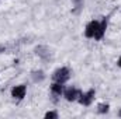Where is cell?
Wrapping results in <instances>:
<instances>
[{
    "label": "cell",
    "mask_w": 121,
    "mask_h": 119,
    "mask_svg": "<svg viewBox=\"0 0 121 119\" xmlns=\"http://www.w3.org/2000/svg\"><path fill=\"white\" fill-rule=\"evenodd\" d=\"M107 21H108V17H104L100 23L99 21H90L86 25V30H85L86 38H94L97 41L101 39L104 36L106 28H107Z\"/></svg>",
    "instance_id": "cell-1"
},
{
    "label": "cell",
    "mask_w": 121,
    "mask_h": 119,
    "mask_svg": "<svg viewBox=\"0 0 121 119\" xmlns=\"http://www.w3.org/2000/svg\"><path fill=\"white\" fill-rule=\"evenodd\" d=\"M69 76H70L69 69H68V67H60V69H58V70H55L52 79H54L55 83L63 84V83H66V81L69 80Z\"/></svg>",
    "instance_id": "cell-2"
},
{
    "label": "cell",
    "mask_w": 121,
    "mask_h": 119,
    "mask_svg": "<svg viewBox=\"0 0 121 119\" xmlns=\"http://www.w3.org/2000/svg\"><path fill=\"white\" fill-rule=\"evenodd\" d=\"M94 94H96L94 90H89L87 92L80 94L78 99H79V102H80L82 105H86V107H87V105H90L91 102H93V99H94Z\"/></svg>",
    "instance_id": "cell-3"
},
{
    "label": "cell",
    "mask_w": 121,
    "mask_h": 119,
    "mask_svg": "<svg viewBox=\"0 0 121 119\" xmlns=\"http://www.w3.org/2000/svg\"><path fill=\"white\" fill-rule=\"evenodd\" d=\"M79 95H80V91L78 88H75V87H69V88H66L63 91V97L68 101H76L79 98Z\"/></svg>",
    "instance_id": "cell-4"
},
{
    "label": "cell",
    "mask_w": 121,
    "mask_h": 119,
    "mask_svg": "<svg viewBox=\"0 0 121 119\" xmlns=\"http://www.w3.org/2000/svg\"><path fill=\"white\" fill-rule=\"evenodd\" d=\"M26 86H16V87H13L11 90V97L13 98H17V99H23L24 97H26Z\"/></svg>",
    "instance_id": "cell-5"
},
{
    "label": "cell",
    "mask_w": 121,
    "mask_h": 119,
    "mask_svg": "<svg viewBox=\"0 0 121 119\" xmlns=\"http://www.w3.org/2000/svg\"><path fill=\"white\" fill-rule=\"evenodd\" d=\"M51 91H52V95L55 97V101H56V97H60V94L63 92V86L54 81V84L51 86Z\"/></svg>",
    "instance_id": "cell-6"
},
{
    "label": "cell",
    "mask_w": 121,
    "mask_h": 119,
    "mask_svg": "<svg viewBox=\"0 0 121 119\" xmlns=\"http://www.w3.org/2000/svg\"><path fill=\"white\" fill-rule=\"evenodd\" d=\"M108 109H110L108 104H99V107H97V112L99 114H107Z\"/></svg>",
    "instance_id": "cell-7"
},
{
    "label": "cell",
    "mask_w": 121,
    "mask_h": 119,
    "mask_svg": "<svg viewBox=\"0 0 121 119\" xmlns=\"http://www.w3.org/2000/svg\"><path fill=\"white\" fill-rule=\"evenodd\" d=\"M45 118H52V119H56L58 118V114H56V112H52V111H51V112H47V114H45Z\"/></svg>",
    "instance_id": "cell-8"
},
{
    "label": "cell",
    "mask_w": 121,
    "mask_h": 119,
    "mask_svg": "<svg viewBox=\"0 0 121 119\" xmlns=\"http://www.w3.org/2000/svg\"><path fill=\"white\" fill-rule=\"evenodd\" d=\"M75 1V7H76V11L79 10V8H82V6H83V1L82 0H73Z\"/></svg>",
    "instance_id": "cell-9"
},
{
    "label": "cell",
    "mask_w": 121,
    "mask_h": 119,
    "mask_svg": "<svg viewBox=\"0 0 121 119\" xmlns=\"http://www.w3.org/2000/svg\"><path fill=\"white\" fill-rule=\"evenodd\" d=\"M118 66H120V67H121V58H120V59H118Z\"/></svg>",
    "instance_id": "cell-10"
},
{
    "label": "cell",
    "mask_w": 121,
    "mask_h": 119,
    "mask_svg": "<svg viewBox=\"0 0 121 119\" xmlns=\"http://www.w3.org/2000/svg\"><path fill=\"white\" fill-rule=\"evenodd\" d=\"M118 116H120V118H121V109H120V112H118Z\"/></svg>",
    "instance_id": "cell-11"
}]
</instances>
